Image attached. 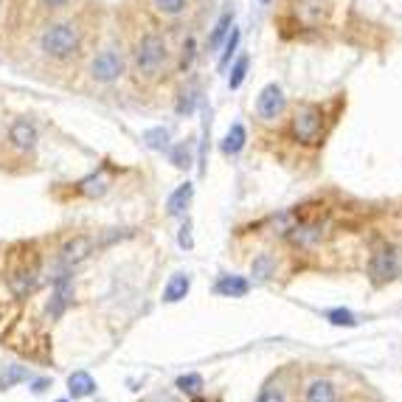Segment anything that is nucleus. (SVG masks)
I'll return each instance as SVG.
<instances>
[{
	"mask_svg": "<svg viewBox=\"0 0 402 402\" xmlns=\"http://www.w3.org/2000/svg\"><path fill=\"white\" fill-rule=\"evenodd\" d=\"M82 45V34L73 23H53L40 34V48L51 60H68Z\"/></svg>",
	"mask_w": 402,
	"mask_h": 402,
	"instance_id": "1",
	"label": "nucleus"
},
{
	"mask_svg": "<svg viewBox=\"0 0 402 402\" xmlns=\"http://www.w3.org/2000/svg\"><path fill=\"white\" fill-rule=\"evenodd\" d=\"M166 62V40L160 34H147L136 48V71L144 76H155Z\"/></svg>",
	"mask_w": 402,
	"mask_h": 402,
	"instance_id": "2",
	"label": "nucleus"
},
{
	"mask_svg": "<svg viewBox=\"0 0 402 402\" xmlns=\"http://www.w3.org/2000/svg\"><path fill=\"white\" fill-rule=\"evenodd\" d=\"M124 73V60H121V53L113 51V48H107L101 53H96V60L90 62V76L96 79V82H116V79Z\"/></svg>",
	"mask_w": 402,
	"mask_h": 402,
	"instance_id": "3",
	"label": "nucleus"
},
{
	"mask_svg": "<svg viewBox=\"0 0 402 402\" xmlns=\"http://www.w3.org/2000/svg\"><path fill=\"white\" fill-rule=\"evenodd\" d=\"M321 127H324V121H321L318 107H304V110L296 113V121H292V132H296L301 144H318Z\"/></svg>",
	"mask_w": 402,
	"mask_h": 402,
	"instance_id": "4",
	"label": "nucleus"
},
{
	"mask_svg": "<svg viewBox=\"0 0 402 402\" xmlns=\"http://www.w3.org/2000/svg\"><path fill=\"white\" fill-rule=\"evenodd\" d=\"M284 93H281V88L279 85H267L262 93H259V101H256V107H259V116L262 118H279L281 113H284Z\"/></svg>",
	"mask_w": 402,
	"mask_h": 402,
	"instance_id": "5",
	"label": "nucleus"
},
{
	"mask_svg": "<svg viewBox=\"0 0 402 402\" xmlns=\"http://www.w3.org/2000/svg\"><path fill=\"white\" fill-rule=\"evenodd\" d=\"M9 141H12L17 149H23V152L34 149L37 141H40L37 127H34L32 121H25V118H17V121L12 124V129H9Z\"/></svg>",
	"mask_w": 402,
	"mask_h": 402,
	"instance_id": "6",
	"label": "nucleus"
},
{
	"mask_svg": "<svg viewBox=\"0 0 402 402\" xmlns=\"http://www.w3.org/2000/svg\"><path fill=\"white\" fill-rule=\"evenodd\" d=\"M394 273H397V253H394V248H380L377 253L371 256V276H374V281L383 284Z\"/></svg>",
	"mask_w": 402,
	"mask_h": 402,
	"instance_id": "7",
	"label": "nucleus"
},
{
	"mask_svg": "<svg viewBox=\"0 0 402 402\" xmlns=\"http://www.w3.org/2000/svg\"><path fill=\"white\" fill-rule=\"evenodd\" d=\"M93 253V239L90 236H73V239H68L65 242V248H62V264H79L82 259H88Z\"/></svg>",
	"mask_w": 402,
	"mask_h": 402,
	"instance_id": "8",
	"label": "nucleus"
},
{
	"mask_svg": "<svg viewBox=\"0 0 402 402\" xmlns=\"http://www.w3.org/2000/svg\"><path fill=\"white\" fill-rule=\"evenodd\" d=\"M71 299H73V281H71V276H68V273H62V276L57 279V284H53L51 315H53V318H57V315H62V310L71 304Z\"/></svg>",
	"mask_w": 402,
	"mask_h": 402,
	"instance_id": "9",
	"label": "nucleus"
},
{
	"mask_svg": "<svg viewBox=\"0 0 402 402\" xmlns=\"http://www.w3.org/2000/svg\"><path fill=\"white\" fill-rule=\"evenodd\" d=\"M214 290H217L220 296H225V299H242V296H248L251 284L242 276H223L217 284H214Z\"/></svg>",
	"mask_w": 402,
	"mask_h": 402,
	"instance_id": "10",
	"label": "nucleus"
},
{
	"mask_svg": "<svg viewBox=\"0 0 402 402\" xmlns=\"http://www.w3.org/2000/svg\"><path fill=\"white\" fill-rule=\"evenodd\" d=\"M192 197H194V186L192 183L177 186V189L172 192V197H169V203H166V211L172 214V217H183L186 208H189V203H192Z\"/></svg>",
	"mask_w": 402,
	"mask_h": 402,
	"instance_id": "11",
	"label": "nucleus"
},
{
	"mask_svg": "<svg viewBox=\"0 0 402 402\" xmlns=\"http://www.w3.org/2000/svg\"><path fill=\"white\" fill-rule=\"evenodd\" d=\"M189 287H192L189 273H175V276L169 279L166 290H164V301H166V304H175V301L186 299V296H189Z\"/></svg>",
	"mask_w": 402,
	"mask_h": 402,
	"instance_id": "12",
	"label": "nucleus"
},
{
	"mask_svg": "<svg viewBox=\"0 0 402 402\" xmlns=\"http://www.w3.org/2000/svg\"><path fill=\"white\" fill-rule=\"evenodd\" d=\"M68 391L79 399V397H90L96 391V380L90 377L88 371H73L68 377Z\"/></svg>",
	"mask_w": 402,
	"mask_h": 402,
	"instance_id": "13",
	"label": "nucleus"
},
{
	"mask_svg": "<svg viewBox=\"0 0 402 402\" xmlns=\"http://www.w3.org/2000/svg\"><path fill=\"white\" fill-rule=\"evenodd\" d=\"M245 141H248L245 127H242V124H231L228 136H225V141H223V152H225V155H239V152H242V147H245Z\"/></svg>",
	"mask_w": 402,
	"mask_h": 402,
	"instance_id": "14",
	"label": "nucleus"
},
{
	"mask_svg": "<svg viewBox=\"0 0 402 402\" xmlns=\"http://www.w3.org/2000/svg\"><path fill=\"white\" fill-rule=\"evenodd\" d=\"M307 402H335V388L329 380H315L307 388Z\"/></svg>",
	"mask_w": 402,
	"mask_h": 402,
	"instance_id": "15",
	"label": "nucleus"
},
{
	"mask_svg": "<svg viewBox=\"0 0 402 402\" xmlns=\"http://www.w3.org/2000/svg\"><path fill=\"white\" fill-rule=\"evenodd\" d=\"M231 25H234V12H225L223 17H220V23L214 25V32H211V37H208V48H220V42L228 37V32H231Z\"/></svg>",
	"mask_w": 402,
	"mask_h": 402,
	"instance_id": "16",
	"label": "nucleus"
},
{
	"mask_svg": "<svg viewBox=\"0 0 402 402\" xmlns=\"http://www.w3.org/2000/svg\"><path fill=\"white\" fill-rule=\"evenodd\" d=\"M79 192L88 194V197H101V194L107 192V177H104L101 172H99V175L85 177L82 183H79Z\"/></svg>",
	"mask_w": 402,
	"mask_h": 402,
	"instance_id": "17",
	"label": "nucleus"
},
{
	"mask_svg": "<svg viewBox=\"0 0 402 402\" xmlns=\"http://www.w3.org/2000/svg\"><path fill=\"white\" fill-rule=\"evenodd\" d=\"M29 380V368H23V366H9L3 374H0V388H14L17 383H25Z\"/></svg>",
	"mask_w": 402,
	"mask_h": 402,
	"instance_id": "18",
	"label": "nucleus"
},
{
	"mask_svg": "<svg viewBox=\"0 0 402 402\" xmlns=\"http://www.w3.org/2000/svg\"><path fill=\"white\" fill-rule=\"evenodd\" d=\"M273 271H276V259H273L271 253H262V256H256V259H253V276H256L259 281L271 279V276H273Z\"/></svg>",
	"mask_w": 402,
	"mask_h": 402,
	"instance_id": "19",
	"label": "nucleus"
},
{
	"mask_svg": "<svg viewBox=\"0 0 402 402\" xmlns=\"http://www.w3.org/2000/svg\"><path fill=\"white\" fill-rule=\"evenodd\" d=\"M144 141H147L149 149H166V147H169V129L152 127V129L144 132Z\"/></svg>",
	"mask_w": 402,
	"mask_h": 402,
	"instance_id": "20",
	"label": "nucleus"
},
{
	"mask_svg": "<svg viewBox=\"0 0 402 402\" xmlns=\"http://www.w3.org/2000/svg\"><path fill=\"white\" fill-rule=\"evenodd\" d=\"M172 164L177 166V169H189L192 166V144L189 141H183V144H177L175 149H172Z\"/></svg>",
	"mask_w": 402,
	"mask_h": 402,
	"instance_id": "21",
	"label": "nucleus"
},
{
	"mask_svg": "<svg viewBox=\"0 0 402 402\" xmlns=\"http://www.w3.org/2000/svg\"><path fill=\"white\" fill-rule=\"evenodd\" d=\"M248 65H251V60H248V57H239V60H236V65L231 68V79H228V88H231V90H236L239 85L245 82V76H248Z\"/></svg>",
	"mask_w": 402,
	"mask_h": 402,
	"instance_id": "22",
	"label": "nucleus"
},
{
	"mask_svg": "<svg viewBox=\"0 0 402 402\" xmlns=\"http://www.w3.org/2000/svg\"><path fill=\"white\" fill-rule=\"evenodd\" d=\"M327 318L332 321L335 327H355V324H357L355 312H352V310H343V307H338V310H329V312H327Z\"/></svg>",
	"mask_w": 402,
	"mask_h": 402,
	"instance_id": "23",
	"label": "nucleus"
},
{
	"mask_svg": "<svg viewBox=\"0 0 402 402\" xmlns=\"http://www.w3.org/2000/svg\"><path fill=\"white\" fill-rule=\"evenodd\" d=\"M183 394H197L200 388H203V377L200 374H183V377H177V383H175Z\"/></svg>",
	"mask_w": 402,
	"mask_h": 402,
	"instance_id": "24",
	"label": "nucleus"
},
{
	"mask_svg": "<svg viewBox=\"0 0 402 402\" xmlns=\"http://www.w3.org/2000/svg\"><path fill=\"white\" fill-rule=\"evenodd\" d=\"M236 45H239V29H234V25H231V34H228V40H225V51H223V57H220V71L228 68V62H231V57H234Z\"/></svg>",
	"mask_w": 402,
	"mask_h": 402,
	"instance_id": "25",
	"label": "nucleus"
},
{
	"mask_svg": "<svg viewBox=\"0 0 402 402\" xmlns=\"http://www.w3.org/2000/svg\"><path fill=\"white\" fill-rule=\"evenodd\" d=\"M253 402H284V388L276 386V383H267Z\"/></svg>",
	"mask_w": 402,
	"mask_h": 402,
	"instance_id": "26",
	"label": "nucleus"
},
{
	"mask_svg": "<svg viewBox=\"0 0 402 402\" xmlns=\"http://www.w3.org/2000/svg\"><path fill=\"white\" fill-rule=\"evenodd\" d=\"M155 9L160 14H180L186 9V0H155Z\"/></svg>",
	"mask_w": 402,
	"mask_h": 402,
	"instance_id": "27",
	"label": "nucleus"
},
{
	"mask_svg": "<svg viewBox=\"0 0 402 402\" xmlns=\"http://www.w3.org/2000/svg\"><path fill=\"white\" fill-rule=\"evenodd\" d=\"M194 93H197L194 88H189V90H183V99H180V104H177V113H180V116H189V113L194 110V99H197Z\"/></svg>",
	"mask_w": 402,
	"mask_h": 402,
	"instance_id": "28",
	"label": "nucleus"
},
{
	"mask_svg": "<svg viewBox=\"0 0 402 402\" xmlns=\"http://www.w3.org/2000/svg\"><path fill=\"white\" fill-rule=\"evenodd\" d=\"M177 242H180V248H192V245H194V242H192V225H189V223H186V225L180 228Z\"/></svg>",
	"mask_w": 402,
	"mask_h": 402,
	"instance_id": "29",
	"label": "nucleus"
},
{
	"mask_svg": "<svg viewBox=\"0 0 402 402\" xmlns=\"http://www.w3.org/2000/svg\"><path fill=\"white\" fill-rule=\"evenodd\" d=\"M192 57H194V40L186 42V53H183V68L192 65Z\"/></svg>",
	"mask_w": 402,
	"mask_h": 402,
	"instance_id": "30",
	"label": "nucleus"
},
{
	"mask_svg": "<svg viewBox=\"0 0 402 402\" xmlns=\"http://www.w3.org/2000/svg\"><path fill=\"white\" fill-rule=\"evenodd\" d=\"M42 3L48 6V9H60V6H65L68 0H42Z\"/></svg>",
	"mask_w": 402,
	"mask_h": 402,
	"instance_id": "31",
	"label": "nucleus"
},
{
	"mask_svg": "<svg viewBox=\"0 0 402 402\" xmlns=\"http://www.w3.org/2000/svg\"><path fill=\"white\" fill-rule=\"evenodd\" d=\"M152 402H177L175 397H169V394H155V399Z\"/></svg>",
	"mask_w": 402,
	"mask_h": 402,
	"instance_id": "32",
	"label": "nucleus"
},
{
	"mask_svg": "<svg viewBox=\"0 0 402 402\" xmlns=\"http://www.w3.org/2000/svg\"><path fill=\"white\" fill-rule=\"evenodd\" d=\"M45 388H48V380H37V383H34V394H42Z\"/></svg>",
	"mask_w": 402,
	"mask_h": 402,
	"instance_id": "33",
	"label": "nucleus"
},
{
	"mask_svg": "<svg viewBox=\"0 0 402 402\" xmlns=\"http://www.w3.org/2000/svg\"><path fill=\"white\" fill-rule=\"evenodd\" d=\"M262 3H271V0H262Z\"/></svg>",
	"mask_w": 402,
	"mask_h": 402,
	"instance_id": "34",
	"label": "nucleus"
},
{
	"mask_svg": "<svg viewBox=\"0 0 402 402\" xmlns=\"http://www.w3.org/2000/svg\"><path fill=\"white\" fill-rule=\"evenodd\" d=\"M57 402H68V399H57Z\"/></svg>",
	"mask_w": 402,
	"mask_h": 402,
	"instance_id": "35",
	"label": "nucleus"
}]
</instances>
